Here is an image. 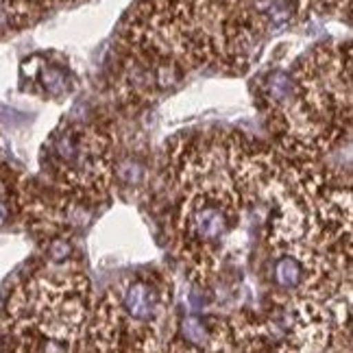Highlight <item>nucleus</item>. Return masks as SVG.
<instances>
[{
  "instance_id": "nucleus-3",
  "label": "nucleus",
  "mask_w": 353,
  "mask_h": 353,
  "mask_svg": "<svg viewBox=\"0 0 353 353\" xmlns=\"http://www.w3.org/2000/svg\"><path fill=\"white\" fill-rule=\"evenodd\" d=\"M270 131L283 155L321 161L351 133V48L316 46L264 85Z\"/></svg>"
},
{
  "instance_id": "nucleus-4",
  "label": "nucleus",
  "mask_w": 353,
  "mask_h": 353,
  "mask_svg": "<svg viewBox=\"0 0 353 353\" xmlns=\"http://www.w3.org/2000/svg\"><path fill=\"white\" fill-rule=\"evenodd\" d=\"M92 288L77 264H46L13 290L7 332L24 351L81 349L92 314Z\"/></svg>"
},
{
  "instance_id": "nucleus-2",
  "label": "nucleus",
  "mask_w": 353,
  "mask_h": 353,
  "mask_svg": "<svg viewBox=\"0 0 353 353\" xmlns=\"http://www.w3.org/2000/svg\"><path fill=\"white\" fill-rule=\"evenodd\" d=\"M176 190L168 242L190 279L210 283L234 253L242 225V196L227 164V138H188L168 157Z\"/></svg>"
},
{
  "instance_id": "nucleus-8",
  "label": "nucleus",
  "mask_w": 353,
  "mask_h": 353,
  "mask_svg": "<svg viewBox=\"0 0 353 353\" xmlns=\"http://www.w3.org/2000/svg\"><path fill=\"white\" fill-rule=\"evenodd\" d=\"M283 3L292 5L294 13H296V16H301V18L305 16V13L312 11V0H283Z\"/></svg>"
},
{
  "instance_id": "nucleus-7",
  "label": "nucleus",
  "mask_w": 353,
  "mask_h": 353,
  "mask_svg": "<svg viewBox=\"0 0 353 353\" xmlns=\"http://www.w3.org/2000/svg\"><path fill=\"white\" fill-rule=\"evenodd\" d=\"M33 79L42 85V92L50 99H59L68 92V74H65V70H61V68H57V65L39 63Z\"/></svg>"
},
{
  "instance_id": "nucleus-6",
  "label": "nucleus",
  "mask_w": 353,
  "mask_h": 353,
  "mask_svg": "<svg viewBox=\"0 0 353 353\" xmlns=\"http://www.w3.org/2000/svg\"><path fill=\"white\" fill-rule=\"evenodd\" d=\"M44 166L55 192L79 205L99 203L114 183L112 138L90 122H63L44 146Z\"/></svg>"
},
{
  "instance_id": "nucleus-1",
  "label": "nucleus",
  "mask_w": 353,
  "mask_h": 353,
  "mask_svg": "<svg viewBox=\"0 0 353 353\" xmlns=\"http://www.w3.org/2000/svg\"><path fill=\"white\" fill-rule=\"evenodd\" d=\"M257 0H142L120 35L122 90L148 101L188 72H240L266 31Z\"/></svg>"
},
{
  "instance_id": "nucleus-5",
  "label": "nucleus",
  "mask_w": 353,
  "mask_h": 353,
  "mask_svg": "<svg viewBox=\"0 0 353 353\" xmlns=\"http://www.w3.org/2000/svg\"><path fill=\"white\" fill-rule=\"evenodd\" d=\"M172 290L159 273L122 277L92 307L85 327L90 351H164L170 349Z\"/></svg>"
}]
</instances>
